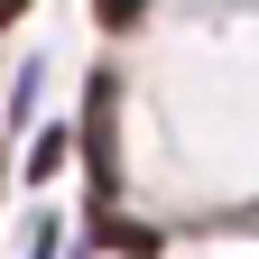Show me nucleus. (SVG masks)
I'll use <instances>...</instances> for the list:
<instances>
[{"mask_svg":"<svg viewBox=\"0 0 259 259\" xmlns=\"http://www.w3.org/2000/svg\"><path fill=\"white\" fill-rule=\"evenodd\" d=\"M83 157H93V194L111 204V185H120V74L83 83Z\"/></svg>","mask_w":259,"mask_h":259,"instance_id":"1","label":"nucleus"},{"mask_svg":"<svg viewBox=\"0 0 259 259\" xmlns=\"http://www.w3.org/2000/svg\"><path fill=\"white\" fill-rule=\"evenodd\" d=\"M102 250H120V259H148V250H157V232H139V222H102Z\"/></svg>","mask_w":259,"mask_h":259,"instance_id":"2","label":"nucleus"},{"mask_svg":"<svg viewBox=\"0 0 259 259\" xmlns=\"http://www.w3.org/2000/svg\"><path fill=\"white\" fill-rule=\"evenodd\" d=\"M56 157H65V130H47V139L28 148V176H56Z\"/></svg>","mask_w":259,"mask_h":259,"instance_id":"3","label":"nucleus"},{"mask_svg":"<svg viewBox=\"0 0 259 259\" xmlns=\"http://www.w3.org/2000/svg\"><path fill=\"white\" fill-rule=\"evenodd\" d=\"M93 19H102V28H130V19H139V0H93Z\"/></svg>","mask_w":259,"mask_h":259,"instance_id":"4","label":"nucleus"},{"mask_svg":"<svg viewBox=\"0 0 259 259\" xmlns=\"http://www.w3.org/2000/svg\"><path fill=\"white\" fill-rule=\"evenodd\" d=\"M19 10H28V0H0V28H10V19H19Z\"/></svg>","mask_w":259,"mask_h":259,"instance_id":"5","label":"nucleus"}]
</instances>
